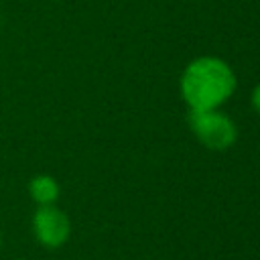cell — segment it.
Masks as SVG:
<instances>
[{
    "label": "cell",
    "mask_w": 260,
    "mask_h": 260,
    "mask_svg": "<svg viewBox=\"0 0 260 260\" xmlns=\"http://www.w3.org/2000/svg\"><path fill=\"white\" fill-rule=\"evenodd\" d=\"M234 89V71L217 57H199L191 61L181 77V91L191 110H217Z\"/></svg>",
    "instance_id": "1"
},
{
    "label": "cell",
    "mask_w": 260,
    "mask_h": 260,
    "mask_svg": "<svg viewBox=\"0 0 260 260\" xmlns=\"http://www.w3.org/2000/svg\"><path fill=\"white\" fill-rule=\"evenodd\" d=\"M189 126L203 146L211 150L230 148L236 142V124L217 110H191Z\"/></svg>",
    "instance_id": "2"
},
{
    "label": "cell",
    "mask_w": 260,
    "mask_h": 260,
    "mask_svg": "<svg viewBox=\"0 0 260 260\" xmlns=\"http://www.w3.org/2000/svg\"><path fill=\"white\" fill-rule=\"evenodd\" d=\"M35 238L47 248H59L67 242L71 223L69 217L55 205H39L32 215Z\"/></svg>",
    "instance_id": "3"
},
{
    "label": "cell",
    "mask_w": 260,
    "mask_h": 260,
    "mask_svg": "<svg viewBox=\"0 0 260 260\" xmlns=\"http://www.w3.org/2000/svg\"><path fill=\"white\" fill-rule=\"evenodd\" d=\"M28 193L39 205H53L59 197V185L51 175H37L28 183Z\"/></svg>",
    "instance_id": "4"
},
{
    "label": "cell",
    "mask_w": 260,
    "mask_h": 260,
    "mask_svg": "<svg viewBox=\"0 0 260 260\" xmlns=\"http://www.w3.org/2000/svg\"><path fill=\"white\" fill-rule=\"evenodd\" d=\"M252 106H254V110L260 114V85H256L254 91H252Z\"/></svg>",
    "instance_id": "5"
},
{
    "label": "cell",
    "mask_w": 260,
    "mask_h": 260,
    "mask_svg": "<svg viewBox=\"0 0 260 260\" xmlns=\"http://www.w3.org/2000/svg\"><path fill=\"white\" fill-rule=\"evenodd\" d=\"M0 246H2V240H0Z\"/></svg>",
    "instance_id": "6"
}]
</instances>
